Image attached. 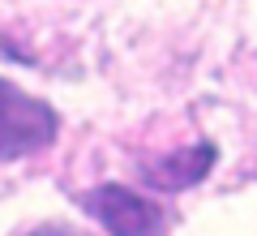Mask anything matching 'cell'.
<instances>
[{"instance_id": "6da1fadb", "label": "cell", "mask_w": 257, "mask_h": 236, "mask_svg": "<svg viewBox=\"0 0 257 236\" xmlns=\"http://www.w3.org/2000/svg\"><path fill=\"white\" fill-rule=\"evenodd\" d=\"M60 120L43 99L0 77V159H26L56 142Z\"/></svg>"}, {"instance_id": "7a4b0ae2", "label": "cell", "mask_w": 257, "mask_h": 236, "mask_svg": "<svg viewBox=\"0 0 257 236\" xmlns=\"http://www.w3.org/2000/svg\"><path fill=\"white\" fill-rule=\"evenodd\" d=\"M82 206L111 236H159V227H163V206L142 198L128 185H94L82 198Z\"/></svg>"}, {"instance_id": "3957f363", "label": "cell", "mask_w": 257, "mask_h": 236, "mask_svg": "<svg viewBox=\"0 0 257 236\" xmlns=\"http://www.w3.org/2000/svg\"><path fill=\"white\" fill-rule=\"evenodd\" d=\"M214 159H219V150H214V142H193V146H180V150H167L159 154V159H150L146 168H142V181L155 185V189H193L197 181H206V172L214 168Z\"/></svg>"}, {"instance_id": "277c9868", "label": "cell", "mask_w": 257, "mask_h": 236, "mask_svg": "<svg viewBox=\"0 0 257 236\" xmlns=\"http://www.w3.org/2000/svg\"><path fill=\"white\" fill-rule=\"evenodd\" d=\"M22 236H90V232H77V227H69V223H39V227H30V232H22Z\"/></svg>"}]
</instances>
